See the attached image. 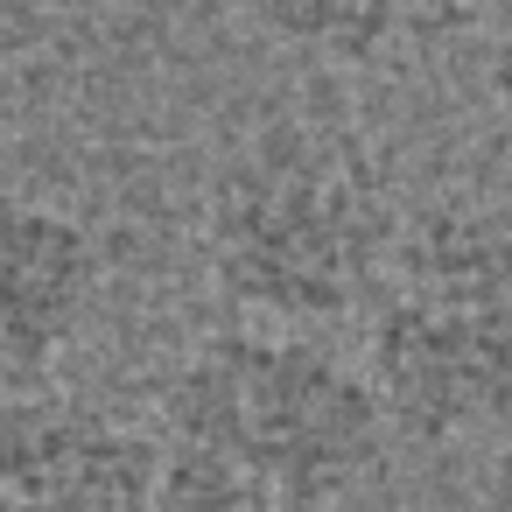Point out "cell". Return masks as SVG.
<instances>
[{
    "label": "cell",
    "mask_w": 512,
    "mask_h": 512,
    "mask_svg": "<svg viewBox=\"0 0 512 512\" xmlns=\"http://www.w3.org/2000/svg\"><path fill=\"white\" fill-rule=\"evenodd\" d=\"M407 204L393 169L344 127L260 120L204 183V274L232 323L330 330L365 316Z\"/></svg>",
    "instance_id": "7a4b0ae2"
},
{
    "label": "cell",
    "mask_w": 512,
    "mask_h": 512,
    "mask_svg": "<svg viewBox=\"0 0 512 512\" xmlns=\"http://www.w3.org/2000/svg\"><path fill=\"white\" fill-rule=\"evenodd\" d=\"M99 288L106 253L85 218L29 190H0V400L57 386L92 330Z\"/></svg>",
    "instance_id": "5b68a950"
},
{
    "label": "cell",
    "mask_w": 512,
    "mask_h": 512,
    "mask_svg": "<svg viewBox=\"0 0 512 512\" xmlns=\"http://www.w3.org/2000/svg\"><path fill=\"white\" fill-rule=\"evenodd\" d=\"M148 435L162 512H337L393 449L358 358L260 323L197 337Z\"/></svg>",
    "instance_id": "6da1fadb"
},
{
    "label": "cell",
    "mask_w": 512,
    "mask_h": 512,
    "mask_svg": "<svg viewBox=\"0 0 512 512\" xmlns=\"http://www.w3.org/2000/svg\"><path fill=\"white\" fill-rule=\"evenodd\" d=\"M274 36L337 57V64H379L463 15V0H260Z\"/></svg>",
    "instance_id": "8992f818"
},
{
    "label": "cell",
    "mask_w": 512,
    "mask_h": 512,
    "mask_svg": "<svg viewBox=\"0 0 512 512\" xmlns=\"http://www.w3.org/2000/svg\"><path fill=\"white\" fill-rule=\"evenodd\" d=\"M358 372L393 442L449 449L512 428V218L498 204L407 211L365 302Z\"/></svg>",
    "instance_id": "3957f363"
},
{
    "label": "cell",
    "mask_w": 512,
    "mask_h": 512,
    "mask_svg": "<svg viewBox=\"0 0 512 512\" xmlns=\"http://www.w3.org/2000/svg\"><path fill=\"white\" fill-rule=\"evenodd\" d=\"M57 22H64L57 0H0V71H15L36 50H50Z\"/></svg>",
    "instance_id": "52a82bcc"
},
{
    "label": "cell",
    "mask_w": 512,
    "mask_h": 512,
    "mask_svg": "<svg viewBox=\"0 0 512 512\" xmlns=\"http://www.w3.org/2000/svg\"><path fill=\"white\" fill-rule=\"evenodd\" d=\"M484 85H491V99H498V106H512V36H505V43H491V57H484Z\"/></svg>",
    "instance_id": "9c48e42d"
},
{
    "label": "cell",
    "mask_w": 512,
    "mask_h": 512,
    "mask_svg": "<svg viewBox=\"0 0 512 512\" xmlns=\"http://www.w3.org/2000/svg\"><path fill=\"white\" fill-rule=\"evenodd\" d=\"M155 435L85 393L0 400V512H162Z\"/></svg>",
    "instance_id": "277c9868"
},
{
    "label": "cell",
    "mask_w": 512,
    "mask_h": 512,
    "mask_svg": "<svg viewBox=\"0 0 512 512\" xmlns=\"http://www.w3.org/2000/svg\"><path fill=\"white\" fill-rule=\"evenodd\" d=\"M484 498H491V512H512V428H505V442L491 449V470H484Z\"/></svg>",
    "instance_id": "ba28073f"
}]
</instances>
